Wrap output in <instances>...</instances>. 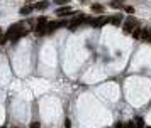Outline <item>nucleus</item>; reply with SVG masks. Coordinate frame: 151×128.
<instances>
[{
  "instance_id": "f257e3e1",
  "label": "nucleus",
  "mask_w": 151,
  "mask_h": 128,
  "mask_svg": "<svg viewBox=\"0 0 151 128\" xmlns=\"http://www.w3.org/2000/svg\"><path fill=\"white\" fill-rule=\"evenodd\" d=\"M136 27H138V20L132 19V17H129V19L122 24V32H124V34H131Z\"/></svg>"
},
{
  "instance_id": "f03ea898",
  "label": "nucleus",
  "mask_w": 151,
  "mask_h": 128,
  "mask_svg": "<svg viewBox=\"0 0 151 128\" xmlns=\"http://www.w3.org/2000/svg\"><path fill=\"white\" fill-rule=\"evenodd\" d=\"M66 25V20H56V22H48L46 24V34H51V32H54L56 29H60V27H65Z\"/></svg>"
},
{
  "instance_id": "7ed1b4c3",
  "label": "nucleus",
  "mask_w": 151,
  "mask_h": 128,
  "mask_svg": "<svg viewBox=\"0 0 151 128\" xmlns=\"http://www.w3.org/2000/svg\"><path fill=\"white\" fill-rule=\"evenodd\" d=\"M111 22V17H95V19H92V27L93 29H100V27H104L105 24H109Z\"/></svg>"
},
{
  "instance_id": "20e7f679",
  "label": "nucleus",
  "mask_w": 151,
  "mask_h": 128,
  "mask_svg": "<svg viewBox=\"0 0 151 128\" xmlns=\"http://www.w3.org/2000/svg\"><path fill=\"white\" fill-rule=\"evenodd\" d=\"M70 14H71V7H68V5H63V7H60V9L56 10V15L58 17H66Z\"/></svg>"
},
{
  "instance_id": "39448f33",
  "label": "nucleus",
  "mask_w": 151,
  "mask_h": 128,
  "mask_svg": "<svg viewBox=\"0 0 151 128\" xmlns=\"http://www.w3.org/2000/svg\"><path fill=\"white\" fill-rule=\"evenodd\" d=\"M111 24H112V25H116V27H119V25L122 24V15H121V14H117V15L111 17Z\"/></svg>"
},
{
  "instance_id": "423d86ee",
  "label": "nucleus",
  "mask_w": 151,
  "mask_h": 128,
  "mask_svg": "<svg viewBox=\"0 0 151 128\" xmlns=\"http://www.w3.org/2000/svg\"><path fill=\"white\" fill-rule=\"evenodd\" d=\"M92 12L93 14H104V5L102 3H93L92 5Z\"/></svg>"
},
{
  "instance_id": "0eeeda50",
  "label": "nucleus",
  "mask_w": 151,
  "mask_h": 128,
  "mask_svg": "<svg viewBox=\"0 0 151 128\" xmlns=\"http://www.w3.org/2000/svg\"><path fill=\"white\" fill-rule=\"evenodd\" d=\"M48 2H38V3H34L32 7H34V10H44V9H48Z\"/></svg>"
},
{
  "instance_id": "6e6552de",
  "label": "nucleus",
  "mask_w": 151,
  "mask_h": 128,
  "mask_svg": "<svg viewBox=\"0 0 151 128\" xmlns=\"http://www.w3.org/2000/svg\"><path fill=\"white\" fill-rule=\"evenodd\" d=\"M31 12H34V7H32V5H24V7L20 9V14H22V15H29Z\"/></svg>"
},
{
  "instance_id": "1a4fd4ad",
  "label": "nucleus",
  "mask_w": 151,
  "mask_h": 128,
  "mask_svg": "<svg viewBox=\"0 0 151 128\" xmlns=\"http://www.w3.org/2000/svg\"><path fill=\"white\" fill-rule=\"evenodd\" d=\"M134 125H136V128H144V120L141 116H136L134 118Z\"/></svg>"
},
{
  "instance_id": "9d476101",
  "label": "nucleus",
  "mask_w": 151,
  "mask_h": 128,
  "mask_svg": "<svg viewBox=\"0 0 151 128\" xmlns=\"http://www.w3.org/2000/svg\"><path fill=\"white\" fill-rule=\"evenodd\" d=\"M26 34H27V32H26V30H20L19 34H15V36H14V37H12V42H14V44H15V42H17V40H20V37H24V36H26Z\"/></svg>"
},
{
  "instance_id": "9b49d317",
  "label": "nucleus",
  "mask_w": 151,
  "mask_h": 128,
  "mask_svg": "<svg viewBox=\"0 0 151 128\" xmlns=\"http://www.w3.org/2000/svg\"><path fill=\"white\" fill-rule=\"evenodd\" d=\"M122 3H124V0H112V2H111V7H114V9H121Z\"/></svg>"
},
{
  "instance_id": "f8f14e48",
  "label": "nucleus",
  "mask_w": 151,
  "mask_h": 128,
  "mask_svg": "<svg viewBox=\"0 0 151 128\" xmlns=\"http://www.w3.org/2000/svg\"><path fill=\"white\" fill-rule=\"evenodd\" d=\"M131 34H132V37H134V39H141V27H136Z\"/></svg>"
},
{
  "instance_id": "ddd939ff",
  "label": "nucleus",
  "mask_w": 151,
  "mask_h": 128,
  "mask_svg": "<svg viewBox=\"0 0 151 128\" xmlns=\"http://www.w3.org/2000/svg\"><path fill=\"white\" fill-rule=\"evenodd\" d=\"M141 39L143 40H150V30L141 29Z\"/></svg>"
},
{
  "instance_id": "4468645a",
  "label": "nucleus",
  "mask_w": 151,
  "mask_h": 128,
  "mask_svg": "<svg viewBox=\"0 0 151 128\" xmlns=\"http://www.w3.org/2000/svg\"><path fill=\"white\" fill-rule=\"evenodd\" d=\"M124 10H126L127 14H134V7H131V5H126V7H124Z\"/></svg>"
},
{
  "instance_id": "2eb2a0df",
  "label": "nucleus",
  "mask_w": 151,
  "mask_h": 128,
  "mask_svg": "<svg viewBox=\"0 0 151 128\" xmlns=\"http://www.w3.org/2000/svg\"><path fill=\"white\" fill-rule=\"evenodd\" d=\"M38 24H48V17H44V15L39 17V19H38Z\"/></svg>"
},
{
  "instance_id": "dca6fc26",
  "label": "nucleus",
  "mask_w": 151,
  "mask_h": 128,
  "mask_svg": "<svg viewBox=\"0 0 151 128\" xmlns=\"http://www.w3.org/2000/svg\"><path fill=\"white\" fill-rule=\"evenodd\" d=\"M124 128H136V125H134V121H127V123L124 125Z\"/></svg>"
},
{
  "instance_id": "f3484780",
  "label": "nucleus",
  "mask_w": 151,
  "mask_h": 128,
  "mask_svg": "<svg viewBox=\"0 0 151 128\" xmlns=\"http://www.w3.org/2000/svg\"><path fill=\"white\" fill-rule=\"evenodd\" d=\"M65 128H71V120L70 118L65 120Z\"/></svg>"
},
{
  "instance_id": "a211bd4d",
  "label": "nucleus",
  "mask_w": 151,
  "mask_h": 128,
  "mask_svg": "<svg viewBox=\"0 0 151 128\" xmlns=\"http://www.w3.org/2000/svg\"><path fill=\"white\" fill-rule=\"evenodd\" d=\"M54 2H56L58 5H66V3H68V0H54Z\"/></svg>"
},
{
  "instance_id": "6ab92c4d",
  "label": "nucleus",
  "mask_w": 151,
  "mask_h": 128,
  "mask_svg": "<svg viewBox=\"0 0 151 128\" xmlns=\"http://www.w3.org/2000/svg\"><path fill=\"white\" fill-rule=\"evenodd\" d=\"M114 128H124V123H122V121H116Z\"/></svg>"
},
{
  "instance_id": "aec40b11",
  "label": "nucleus",
  "mask_w": 151,
  "mask_h": 128,
  "mask_svg": "<svg viewBox=\"0 0 151 128\" xmlns=\"http://www.w3.org/2000/svg\"><path fill=\"white\" fill-rule=\"evenodd\" d=\"M31 128H41L39 121H32V125H31Z\"/></svg>"
},
{
  "instance_id": "412c9836",
  "label": "nucleus",
  "mask_w": 151,
  "mask_h": 128,
  "mask_svg": "<svg viewBox=\"0 0 151 128\" xmlns=\"http://www.w3.org/2000/svg\"><path fill=\"white\" fill-rule=\"evenodd\" d=\"M0 128H7V127H5V125H3V127H0Z\"/></svg>"
},
{
  "instance_id": "4be33fe9",
  "label": "nucleus",
  "mask_w": 151,
  "mask_h": 128,
  "mask_svg": "<svg viewBox=\"0 0 151 128\" xmlns=\"http://www.w3.org/2000/svg\"><path fill=\"white\" fill-rule=\"evenodd\" d=\"M27 2H32V0H27Z\"/></svg>"
},
{
  "instance_id": "5701e85b",
  "label": "nucleus",
  "mask_w": 151,
  "mask_h": 128,
  "mask_svg": "<svg viewBox=\"0 0 151 128\" xmlns=\"http://www.w3.org/2000/svg\"><path fill=\"white\" fill-rule=\"evenodd\" d=\"M0 34H2V29H0Z\"/></svg>"
},
{
  "instance_id": "b1692460",
  "label": "nucleus",
  "mask_w": 151,
  "mask_h": 128,
  "mask_svg": "<svg viewBox=\"0 0 151 128\" xmlns=\"http://www.w3.org/2000/svg\"><path fill=\"white\" fill-rule=\"evenodd\" d=\"M0 37H2V34H0Z\"/></svg>"
},
{
  "instance_id": "393cba45",
  "label": "nucleus",
  "mask_w": 151,
  "mask_h": 128,
  "mask_svg": "<svg viewBox=\"0 0 151 128\" xmlns=\"http://www.w3.org/2000/svg\"><path fill=\"white\" fill-rule=\"evenodd\" d=\"M15 128H19V127H15Z\"/></svg>"
}]
</instances>
